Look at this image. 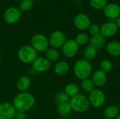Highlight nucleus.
Here are the masks:
<instances>
[{"instance_id": "obj_1", "label": "nucleus", "mask_w": 120, "mask_h": 119, "mask_svg": "<svg viewBox=\"0 0 120 119\" xmlns=\"http://www.w3.org/2000/svg\"><path fill=\"white\" fill-rule=\"evenodd\" d=\"M35 102L34 97L30 93L20 92L17 94L13 100V105L16 112L25 113L30 110Z\"/></svg>"}, {"instance_id": "obj_2", "label": "nucleus", "mask_w": 120, "mask_h": 119, "mask_svg": "<svg viewBox=\"0 0 120 119\" xmlns=\"http://www.w3.org/2000/svg\"><path fill=\"white\" fill-rule=\"evenodd\" d=\"M73 72L77 78L81 80L89 79L92 73V65L86 59L78 60L74 65Z\"/></svg>"}, {"instance_id": "obj_3", "label": "nucleus", "mask_w": 120, "mask_h": 119, "mask_svg": "<svg viewBox=\"0 0 120 119\" xmlns=\"http://www.w3.org/2000/svg\"><path fill=\"white\" fill-rule=\"evenodd\" d=\"M69 102L72 110L77 113H84L90 107L88 98L82 94H78L71 97Z\"/></svg>"}, {"instance_id": "obj_4", "label": "nucleus", "mask_w": 120, "mask_h": 119, "mask_svg": "<svg viewBox=\"0 0 120 119\" xmlns=\"http://www.w3.org/2000/svg\"><path fill=\"white\" fill-rule=\"evenodd\" d=\"M18 59L23 63H32L37 58V52L31 46H22L18 51Z\"/></svg>"}, {"instance_id": "obj_5", "label": "nucleus", "mask_w": 120, "mask_h": 119, "mask_svg": "<svg viewBox=\"0 0 120 119\" xmlns=\"http://www.w3.org/2000/svg\"><path fill=\"white\" fill-rule=\"evenodd\" d=\"M31 46L37 52H46L49 48V39L43 34H34L30 41Z\"/></svg>"}, {"instance_id": "obj_6", "label": "nucleus", "mask_w": 120, "mask_h": 119, "mask_svg": "<svg viewBox=\"0 0 120 119\" xmlns=\"http://www.w3.org/2000/svg\"><path fill=\"white\" fill-rule=\"evenodd\" d=\"M22 15V12L15 6H10L6 9L3 15L4 21L8 25H13L19 21Z\"/></svg>"}, {"instance_id": "obj_7", "label": "nucleus", "mask_w": 120, "mask_h": 119, "mask_svg": "<svg viewBox=\"0 0 120 119\" xmlns=\"http://www.w3.org/2000/svg\"><path fill=\"white\" fill-rule=\"evenodd\" d=\"M88 100L90 105L96 109H98L103 106L105 101V95L101 89H94L89 93Z\"/></svg>"}, {"instance_id": "obj_8", "label": "nucleus", "mask_w": 120, "mask_h": 119, "mask_svg": "<svg viewBox=\"0 0 120 119\" xmlns=\"http://www.w3.org/2000/svg\"><path fill=\"white\" fill-rule=\"evenodd\" d=\"M49 46H51V48L56 49L62 48V46L66 41L65 34L60 30L54 31L51 34L49 38Z\"/></svg>"}, {"instance_id": "obj_9", "label": "nucleus", "mask_w": 120, "mask_h": 119, "mask_svg": "<svg viewBox=\"0 0 120 119\" xmlns=\"http://www.w3.org/2000/svg\"><path fill=\"white\" fill-rule=\"evenodd\" d=\"M79 46L75 39H70L66 40L63 46H62V51L63 55L68 58H72L75 57L78 53Z\"/></svg>"}, {"instance_id": "obj_10", "label": "nucleus", "mask_w": 120, "mask_h": 119, "mask_svg": "<svg viewBox=\"0 0 120 119\" xmlns=\"http://www.w3.org/2000/svg\"><path fill=\"white\" fill-rule=\"evenodd\" d=\"M16 110L13 104L8 102L0 103V119H13Z\"/></svg>"}, {"instance_id": "obj_11", "label": "nucleus", "mask_w": 120, "mask_h": 119, "mask_svg": "<svg viewBox=\"0 0 120 119\" xmlns=\"http://www.w3.org/2000/svg\"><path fill=\"white\" fill-rule=\"evenodd\" d=\"M73 22L75 27L81 31H84L86 29H88L89 27L91 24L90 18L86 14L82 13L76 15Z\"/></svg>"}, {"instance_id": "obj_12", "label": "nucleus", "mask_w": 120, "mask_h": 119, "mask_svg": "<svg viewBox=\"0 0 120 119\" xmlns=\"http://www.w3.org/2000/svg\"><path fill=\"white\" fill-rule=\"evenodd\" d=\"M51 67V62L46 58L39 56L32 62V68L37 72H44L49 69Z\"/></svg>"}, {"instance_id": "obj_13", "label": "nucleus", "mask_w": 120, "mask_h": 119, "mask_svg": "<svg viewBox=\"0 0 120 119\" xmlns=\"http://www.w3.org/2000/svg\"><path fill=\"white\" fill-rule=\"evenodd\" d=\"M103 11L105 17L109 19L115 20L120 16V6L115 3L107 4Z\"/></svg>"}, {"instance_id": "obj_14", "label": "nucleus", "mask_w": 120, "mask_h": 119, "mask_svg": "<svg viewBox=\"0 0 120 119\" xmlns=\"http://www.w3.org/2000/svg\"><path fill=\"white\" fill-rule=\"evenodd\" d=\"M118 30V27H117L115 22H108L101 25L100 29V33L105 38L110 37L114 36Z\"/></svg>"}, {"instance_id": "obj_15", "label": "nucleus", "mask_w": 120, "mask_h": 119, "mask_svg": "<svg viewBox=\"0 0 120 119\" xmlns=\"http://www.w3.org/2000/svg\"><path fill=\"white\" fill-rule=\"evenodd\" d=\"M107 75L106 73L103 72L101 69L96 70L94 72L91 78V81L95 86L101 88L105 86L107 82Z\"/></svg>"}, {"instance_id": "obj_16", "label": "nucleus", "mask_w": 120, "mask_h": 119, "mask_svg": "<svg viewBox=\"0 0 120 119\" xmlns=\"http://www.w3.org/2000/svg\"><path fill=\"white\" fill-rule=\"evenodd\" d=\"M105 42V38L101 34H98L89 39V45L95 48L96 50H99L103 48Z\"/></svg>"}, {"instance_id": "obj_17", "label": "nucleus", "mask_w": 120, "mask_h": 119, "mask_svg": "<svg viewBox=\"0 0 120 119\" xmlns=\"http://www.w3.org/2000/svg\"><path fill=\"white\" fill-rule=\"evenodd\" d=\"M69 69L70 67L68 63L66 61L61 60L56 62L53 68V72L58 76H63L68 72Z\"/></svg>"}, {"instance_id": "obj_18", "label": "nucleus", "mask_w": 120, "mask_h": 119, "mask_svg": "<svg viewBox=\"0 0 120 119\" xmlns=\"http://www.w3.org/2000/svg\"><path fill=\"white\" fill-rule=\"evenodd\" d=\"M106 50L110 55L119 57L120 56V43L116 41L109 42L106 46Z\"/></svg>"}, {"instance_id": "obj_19", "label": "nucleus", "mask_w": 120, "mask_h": 119, "mask_svg": "<svg viewBox=\"0 0 120 119\" xmlns=\"http://www.w3.org/2000/svg\"><path fill=\"white\" fill-rule=\"evenodd\" d=\"M31 84L30 79L27 76H22L16 82V88L20 92H26Z\"/></svg>"}, {"instance_id": "obj_20", "label": "nucleus", "mask_w": 120, "mask_h": 119, "mask_svg": "<svg viewBox=\"0 0 120 119\" xmlns=\"http://www.w3.org/2000/svg\"><path fill=\"white\" fill-rule=\"evenodd\" d=\"M120 114V109L115 105L108 106L104 110L105 118L110 119H115Z\"/></svg>"}, {"instance_id": "obj_21", "label": "nucleus", "mask_w": 120, "mask_h": 119, "mask_svg": "<svg viewBox=\"0 0 120 119\" xmlns=\"http://www.w3.org/2000/svg\"><path fill=\"white\" fill-rule=\"evenodd\" d=\"M57 112L61 116H68L72 112V108L70 107V102H63L58 104L57 106Z\"/></svg>"}, {"instance_id": "obj_22", "label": "nucleus", "mask_w": 120, "mask_h": 119, "mask_svg": "<svg viewBox=\"0 0 120 119\" xmlns=\"http://www.w3.org/2000/svg\"><path fill=\"white\" fill-rule=\"evenodd\" d=\"M64 92L70 98H71L79 94V88L75 83H68L65 87Z\"/></svg>"}, {"instance_id": "obj_23", "label": "nucleus", "mask_w": 120, "mask_h": 119, "mask_svg": "<svg viewBox=\"0 0 120 119\" xmlns=\"http://www.w3.org/2000/svg\"><path fill=\"white\" fill-rule=\"evenodd\" d=\"M97 55V50L91 46H87L84 50V57L88 61L94 60Z\"/></svg>"}, {"instance_id": "obj_24", "label": "nucleus", "mask_w": 120, "mask_h": 119, "mask_svg": "<svg viewBox=\"0 0 120 119\" xmlns=\"http://www.w3.org/2000/svg\"><path fill=\"white\" fill-rule=\"evenodd\" d=\"M46 58L50 62H56L59 59L60 54L57 49L53 48H49L46 50Z\"/></svg>"}, {"instance_id": "obj_25", "label": "nucleus", "mask_w": 120, "mask_h": 119, "mask_svg": "<svg viewBox=\"0 0 120 119\" xmlns=\"http://www.w3.org/2000/svg\"><path fill=\"white\" fill-rule=\"evenodd\" d=\"M34 7V1L32 0H21L19 4V9L21 12H27Z\"/></svg>"}, {"instance_id": "obj_26", "label": "nucleus", "mask_w": 120, "mask_h": 119, "mask_svg": "<svg viewBox=\"0 0 120 119\" xmlns=\"http://www.w3.org/2000/svg\"><path fill=\"white\" fill-rule=\"evenodd\" d=\"M82 88L83 89V90L87 93H90L91 91H93L94 90V84L93 83L91 79H86L84 80H82Z\"/></svg>"}, {"instance_id": "obj_27", "label": "nucleus", "mask_w": 120, "mask_h": 119, "mask_svg": "<svg viewBox=\"0 0 120 119\" xmlns=\"http://www.w3.org/2000/svg\"><path fill=\"white\" fill-rule=\"evenodd\" d=\"M90 5L96 10H103L107 5V0H89Z\"/></svg>"}, {"instance_id": "obj_28", "label": "nucleus", "mask_w": 120, "mask_h": 119, "mask_svg": "<svg viewBox=\"0 0 120 119\" xmlns=\"http://www.w3.org/2000/svg\"><path fill=\"white\" fill-rule=\"evenodd\" d=\"M89 39L90 38L87 34L82 32L77 35L75 40L76 41V42L78 43L79 46H84L86 45L88 42H89Z\"/></svg>"}, {"instance_id": "obj_29", "label": "nucleus", "mask_w": 120, "mask_h": 119, "mask_svg": "<svg viewBox=\"0 0 120 119\" xmlns=\"http://www.w3.org/2000/svg\"><path fill=\"white\" fill-rule=\"evenodd\" d=\"M100 68H101V70L105 73L109 72L112 69V63L109 60H107V59L103 60L101 61L100 64Z\"/></svg>"}, {"instance_id": "obj_30", "label": "nucleus", "mask_w": 120, "mask_h": 119, "mask_svg": "<svg viewBox=\"0 0 120 119\" xmlns=\"http://www.w3.org/2000/svg\"><path fill=\"white\" fill-rule=\"evenodd\" d=\"M70 97L65 93V92H60L56 96V101L57 104L69 102Z\"/></svg>"}, {"instance_id": "obj_31", "label": "nucleus", "mask_w": 120, "mask_h": 119, "mask_svg": "<svg viewBox=\"0 0 120 119\" xmlns=\"http://www.w3.org/2000/svg\"><path fill=\"white\" fill-rule=\"evenodd\" d=\"M100 29H101V27L98 25L96 23H93L90 25V26L88 28V30H89V34L91 36H94L100 33Z\"/></svg>"}, {"instance_id": "obj_32", "label": "nucleus", "mask_w": 120, "mask_h": 119, "mask_svg": "<svg viewBox=\"0 0 120 119\" xmlns=\"http://www.w3.org/2000/svg\"><path fill=\"white\" fill-rule=\"evenodd\" d=\"M14 119H27V116H26L25 113L16 112V114H15V115Z\"/></svg>"}, {"instance_id": "obj_33", "label": "nucleus", "mask_w": 120, "mask_h": 119, "mask_svg": "<svg viewBox=\"0 0 120 119\" xmlns=\"http://www.w3.org/2000/svg\"><path fill=\"white\" fill-rule=\"evenodd\" d=\"M115 24H116L117 27H118V29H119V28L120 29V16L118 18H117V19H116Z\"/></svg>"}, {"instance_id": "obj_34", "label": "nucleus", "mask_w": 120, "mask_h": 119, "mask_svg": "<svg viewBox=\"0 0 120 119\" xmlns=\"http://www.w3.org/2000/svg\"><path fill=\"white\" fill-rule=\"evenodd\" d=\"M120 119V114L118 115V116H117V117H116V119Z\"/></svg>"}, {"instance_id": "obj_35", "label": "nucleus", "mask_w": 120, "mask_h": 119, "mask_svg": "<svg viewBox=\"0 0 120 119\" xmlns=\"http://www.w3.org/2000/svg\"><path fill=\"white\" fill-rule=\"evenodd\" d=\"M32 1L34 2V1H41V0H32Z\"/></svg>"}, {"instance_id": "obj_36", "label": "nucleus", "mask_w": 120, "mask_h": 119, "mask_svg": "<svg viewBox=\"0 0 120 119\" xmlns=\"http://www.w3.org/2000/svg\"><path fill=\"white\" fill-rule=\"evenodd\" d=\"M1 54L0 53V61H1Z\"/></svg>"}, {"instance_id": "obj_37", "label": "nucleus", "mask_w": 120, "mask_h": 119, "mask_svg": "<svg viewBox=\"0 0 120 119\" xmlns=\"http://www.w3.org/2000/svg\"><path fill=\"white\" fill-rule=\"evenodd\" d=\"M14 1H20L21 0H14Z\"/></svg>"}, {"instance_id": "obj_38", "label": "nucleus", "mask_w": 120, "mask_h": 119, "mask_svg": "<svg viewBox=\"0 0 120 119\" xmlns=\"http://www.w3.org/2000/svg\"><path fill=\"white\" fill-rule=\"evenodd\" d=\"M107 119V118H104V119Z\"/></svg>"}, {"instance_id": "obj_39", "label": "nucleus", "mask_w": 120, "mask_h": 119, "mask_svg": "<svg viewBox=\"0 0 120 119\" xmlns=\"http://www.w3.org/2000/svg\"></svg>"}]
</instances>
